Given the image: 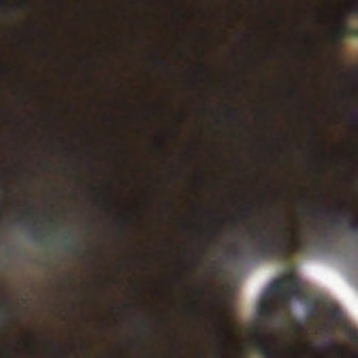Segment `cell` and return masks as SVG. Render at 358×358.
Wrapping results in <instances>:
<instances>
[{
	"instance_id": "obj_1",
	"label": "cell",
	"mask_w": 358,
	"mask_h": 358,
	"mask_svg": "<svg viewBox=\"0 0 358 358\" xmlns=\"http://www.w3.org/2000/svg\"><path fill=\"white\" fill-rule=\"evenodd\" d=\"M299 271L305 280H309L311 284L322 288L329 296H333L352 318V322L358 327V288L350 282V278L339 266L322 258H305Z\"/></svg>"
},
{
	"instance_id": "obj_2",
	"label": "cell",
	"mask_w": 358,
	"mask_h": 358,
	"mask_svg": "<svg viewBox=\"0 0 358 358\" xmlns=\"http://www.w3.org/2000/svg\"><path fill=\"white\" fill-rule=\"evenodd\" d=\"M282 271V264L275 260H264L260 264H254L245 280L239 286V296H237V311H239V318L241 320H252L254 313L271 284Z\"/></svg>"
},
{
	"instance_id": "obj_3",
	"label": "cell",
	"mask_w": 358,
	"mask_h": 358,
	"mask_svg": "<svg viewBox=\"0 0 358 358\" xmlns=\"http://www.w3.org/2000/svg\"><path fill=\"white\" fill-rule=\"evenodd\" d=\"M254 358H260V356H254Z\"/></svg>"
}]
</instances>
